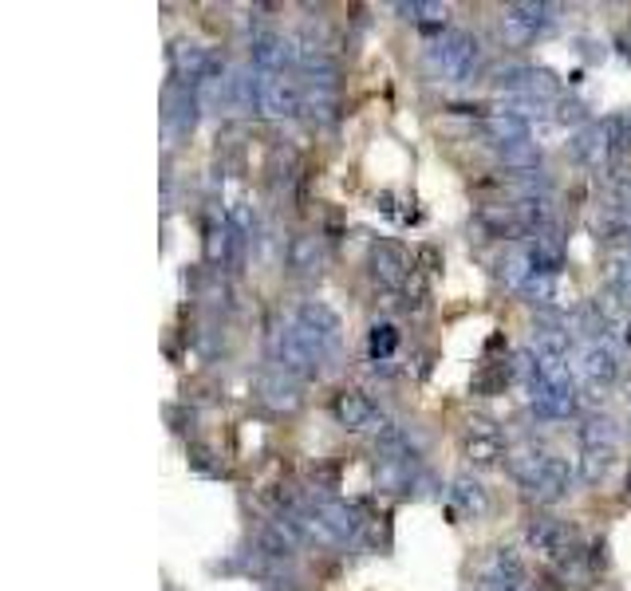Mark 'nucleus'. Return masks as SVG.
<instances>
[{
  "instance_id": "obj_1",
  "label": "nucleus",
  "mask_w": 631,
  "mask_h": 591,
  "mask_svg": "<svg viewBox=\"0 0 631 591\" xmlns=\"http://www.w3.org/2000/svg\"><path fill=\"white\" fill-rule=\"evenodd\" d=\"M525 540L545 564L557 568L565 580H585V545H580L577 529L565 525L560 517H529L525 525Z\"/></svg>"
},
{
  "instance_id": "obj_2",
  "label": "nucleus",
  "mask_w": 631,
  "mask_h": 591,
  "mask_svg": "<svg viewBox=\"0 0 631 591\" xmlns=\"http://www.w3.org/2000/svg\"><path fill=\"white\" fill-rule=\"evenodd\" d=\"M478 63H482V44L469 32H462V28H442L438 37L426 44V72L434 80L466 83L474 80Z\"/></svg>"
},
{
  "instance_id": "obj_3",
  "label": "nucleus",
  "mask_w": 631,
  "mask_h": 591,
  "mask_svg": "<svg viewBox=\"0 0 631 591\" xmlns=\"http://www.w3.org/2000/svg\"><path fill=\"white\" fill-rule=\"evenodd\" d=\"M529 406L545 422H560L568 414H577V386H572L568 367H541L537 363V375L529 379Z\"/></svg>"
},
{
  "instance_id": "obj_4",
  "label": "nucleus",
  "mask_w": 631,
  "mask_h": 591,
  "mask_svg": "<svg viewBox=\"0 0 631 591\" xmlns=\"http://www.w3.org/2000/svg\"><path fill=\"white\" fill-rule=\"evenodd\" d=\"M616 449H620V431L612 418H585L580 426V481L596 485L604 481L608 469L616 466Z\"/></svg>"
},
{
  "instance_id": "obj_5",
  "label": "nucleus",
  "mask_w": 631,
  "mask_h": 591,
  "mask_svg": "<svg viewBox=\"0 0 631 591\" xmlns=\"http://www.w3.org/2000/svg\"><path fill=\"white\" fill-rule=\"evenodd\" d=\"M269 343H272V363H277L280 371H289L292 379H300V383L316 379L320 375V367H324V355H320V351L300 335V328L292 320L280 323Z\"/></svg>"
},
{
  "instance_id": "obj_6",
  "label": "nucleus",
  "mask_w": 631,
  "mask_h": 591,
  "mask_svg": "<svg viewBox=\"0 0 631 591\" xmlns=\"http://www.w3.org/2000/svg\"><path fill=\"white\" fill-rule=\"evenodd\" d=\"M552 24H557V4H545V0H517L501 12V32L509 44H532Z\"/></svg>"
},
{
  "instance_id": "obj_7",
  "label": "nucleus",
  "mask_w": 631,
  "mask_h": 591,
  "mask_svg": "<svg viewBox=\"0 0 631 591\" xmlns=\"http://www.w3.org/2000/svg\"><path fill=\"white\" fill-rule=\"evenodd\" d=\"M332 414H335V422H340L343 431L371 434V438H383V434L395 426V422H391L387 414L379 411L368 394H360V391H340V394H335V398H332Z\"/></svg>"
},
{
  "instance_id": "obj_8",
  "label": "nucleus",
  "mask_w": 631,
  "mask_h": 591,
  "mask_svg": "<svg viewBox=\"0 0 631 591\" xmlns=\"http://www.w3.org/2000/svg\"><path fill=\"white\" fill-rule=\"evenodd\" d=\"M257 111L269 118L304 115V87L289 75H265L257 80Z\"/></svg>"
},
{
  "instance_id": "obj_9",
  "label": "nucleus",
  "mask_w": 631,
  "mask_h": 591,
  "mask_svg": "<svg viewBox=\"0 0 631 591\" xmlns=\"http://www.w3.org/2000/svg\"><path fill=\"white\" fill-rule=\"evenodd\" d=\"M572 485H577V474H572V466H568L565 457L545 454V462L537 466V474H532L521 489L529 492L537 505H557L572 492Z\"/></svg>"
},
{
  "instance_id": "obj_10",
  "label": "nucleus",
  "mask_w": 631,
  "mask_h": 591,
  "mask_svg": "<svg viewBox=\"0 0 631 591\" xmlns=\"http://www.w3.org/2000/svg\"><path fill=\"white\" fill-rule=\"evenodd\" d=\"M497 87H505L509 95H529L541 98V103H552L560 98V80L549 72V68H532V63H509L497 72Z\"/></svg>"
},
{
  "instance_id": "obj_11",
  "label": "nucleus",
  "mask_w": 631,
  "mask_h": 591,
  "mask_svg": "<svg viewBox=\"0 0 631 591\" xmlns=\"http://www.w3.org/2000/svg\"><path fill=\"white\" fill-rule=\"evenodd\" d=\"M462 449L478 469L501 466V457H509L505 449V434L494 418H469L466 431H462Z\"/></svg>"
},
{
  "instance_id": "obj_12",
  "label": "nucleus",
  "mask_w": 631,
  "mask_h": 591,
  "mask_svg": "<svg viewBox=\"0 0 631 591\" xmlns=\"http://www.w3.org/2000/svg\"><path fill=\"white\" fill-rule=\"evenodd\" d=\"M292 323H297L300 335H304L320 355L335 351V343H340V315L328 304H320V300H304V304L292 312Z\"/></svg>"
},
{
  "instance_id": "obj_13",
  "label": "nucleus",
  "mask_w": 631,
  "mask_h": 591,
  "mask_svg": "<svg viewBox=\"0 0 631 591\" xmlns=\"http://www.w3.org/2000/svg\"><path fill=\"white\" fill-rule=\"evenodd\" d=\"M368 269H371V280L383 288H406L411 284V272L415 265L406 260V252L391 241H375L371 245V257H368Z\"/></svg>"
},
{
  "instance_id": "obj_14",
  "label": "nucleus",
  "mask_w": 631,
  "mask_h": 591,
  "mask_svg": "<svg viewBox=\"0 0 631 591\" xmlns=\"http://www.w3.org/2000/svg\"><path fill=\"white\" fill-rule=\"evenodd\" d=\"M257 398L277 414H292L300 403H304L300 379H292L289 371H280V367H269L257 375Z\"/></svg>"
},
{
  "instance_id": "obj_15",
  "label": "nucleus",
  "mask_w": 631,
  "mask_h": 591,
  "mask_svg": "<svg viewBox=\"0 0 631 591\" xmlns=\"http://www.w3.org/2000/svg\"><path fill=\"white\" fill-rule=\"evenodd\" d=\"M249 60L257 72L285 75V68L292 63V40H285L280 32H272V28H261V32H252L249 40Z\"/></svg>"
},
{
  "instance_id": "obj_16",
  "label": "nucleus",
  "mask_w": 631,
  "mask_h": 591,
  "mask_svg": "<svg viewBox=\"0 0 631 591\" xmlns=\"http://www.w3.org/2000/svg\"><path fill=\"white\" fill-rule=\"evenodd\" d=\"M580 371H585L592 391H608L623 375V359L612 343H588L585 355H580Z\"/></svg>"
},
{
  "instance_id": "obj_17",
  "label": "nucleus",
  "mask_w": 631,
  "mask_h": 591,
  "mask_svg": "<svg viewBox=\"0 0 631 591\" xmlns=\"http://www.w3.org/2000/svg\"><path fill=\"white\" fill-rule=\"evenodd\" d=\"M525 257H529L532 272L537 277H557L560 265H565V241H560L557 225H549V229H541V234H532L529 245H525Z\"/></svg>"
},
{
  "instance_id": "obj_18",
  "label": "nucleus",
  "mask_w": 631,
  "mask_h": 591,
  "mask_svg": "<svg viewBox=\"0 0 631 591\" xmlns=\"http://www.w3.org/2000/svg\"><path fill=\"white\" fill-rule=\"evenodd\" d=\"M163 118L174 135H189L194 123H198V91L174 83V87L166 91V115Z\"/></svg>"
},
{
  "instance_id": "obj_19",
  "label": "nucleus",
  "mask_w": 631,
  "mask_h": 591,
  "mask_svg": "<svg viewBox=\"0 0 631 591\" xmlns=\"http://www.w3.org/2000/svg\"><path fill=\"white\" fill-rule=\"evenodd\" d=\"M285 260H289V272H297V277H316L324 269V241L316 234L292 237L289 249H285Z\"/></svg>"
},
{
  "instance_id": "obj_20",
  "label": "nucleus",
  "mask_w": 631,
  "mask_h": 591,
  "mask_svg": "<svg viewBox=\"0 0 631 591\" xmlns=\"http://www.w3.org/2000/svg\"><path fill=\"white\" fill-rule=\"evenodd\" d=\"M300 540L289 532V525H280V520H269V525H261V532H257V552L269 556L272 564H289L292 556H297Z\"/></svg>"
},
{
  "instance_id": "obj_21",
  "label": "nucleus",
  "mask_w": 631,
  "mask_h": 591,
  "mask_svg": "<svg viewBox=\"0 0 631 591\" xmlns=\"http://www.w3.org/2000/svg\"><path fill=\"white\" fill-rule=\"evenodd\" d=\"M451 505H454L458 512H466V517H486V509H489L486 485H482L478 477L458 474V477L451 481Z\"/></svg>"
},
{
  "instance_id": "obj_22",
  "label": "nucleus",
  "mask_w": 631,
  "mask_h": 591,
  "mask_svg": "<svg viewBox=\"0 0 631 591\" xmlns=\"http://www.w3.org/2000/svg\"><path fill=\"white\" fill-rule=\"evenodd\" d=\"M486 131L489 138L497 143V151H505V146H517V143H532L529 135V123L517 115H509V111H494V115L486 118Z\"/></svg>"
},
{
  "instance_id": "obj_23",
  "label": "nucleus",
  "mask_w": 631,
  "mask_h": 591,
  "mask_svg": "<svg viewBox=\"0 0 631 591\" xmlns=\"http://www.w3.org/2000/svg\"><path fill=\"white\" fill-rule=\"evenodd\" d=\"M399 351V328L395 323H371V332H368V355H371V363H391V355Z\"/></svg>"
},
{
  "instance_id": "obj_24",
  "label": "nucleus",
  "mask_w": 631,
  "mask_h": 591,
  "mask_svg": "<svg viewBox=\"0 0 631 591\" xmlns=\"http://www.w3.org/2000/svg\"><path fill=\"white\" fill-rule=\"evenodd\" d=\"M608 284H612V292L623 304V312H631V249L616 252V257L608 260Z\"/></svg>"
},
{
  "instance_id": "obj_25",
  "label": "nucleus",
  "mask_w": 631,
  "mask_h": 591,
  "mask_svg": "<svg viewBox=\"0 0 631 591\" xmlns=\"http://www.w3.org/2000/svg\"><path fill=\"white\" fill-rule=\"evenodd\" d=\"M335 103H340V87H304V115L308 118L332 123V118H335Z\"/></svg>"
},
{
  "instance_id": "obj_26",
  "label": "nucleus",
  "mask_w": 631,
  "mask_h": 591,
  "mask_svg": "<svg viewBox=\"0 0 631 591\" xmlns=\"http://www.w3.org/2000/svg\"><path fill=\"white\" fill-rule=\"evenodd\" d=\"M395 12H403V17L415 20V24L431 28L434 37L442 32V20H446V4H423V0H415V4H395Z\"/></svg>"
},
{
  "instance_id": "obj_27",
  "label": "nucleus",
  "mask_w": 631,
  "mask_h": 591,
  "mask_svg": "<svg viewBox=\"0 0 631 591\" xmlns=\"http://www.w3.org/2000/svg\"><path fill=\"white\" fill-rule=\"evenodd\" d=\"M505 379H509V363H505V367H494V371H486V375L474 379V391H478V394H489V391H494V386H501Z\"/></svg>"
},
{
  "instance_id": "obj_28",
  "label": "nucleus",
  "mask_w": 631,
  "mask_h": 591,
  "mask_svg": "<svg viewBox=\"0 0 631 591\" xmlns=\"http://www.w3.org/2000/svg\"><path fill=\"white\" fill-rule=\"evenodd\" d=\"M560 123H568V118H585V107H580L577 98H572V103H568V98H560Z\"/></svg>"
}]
</instances>
